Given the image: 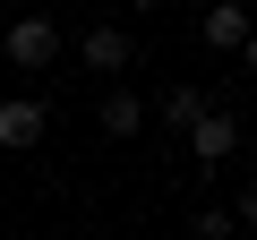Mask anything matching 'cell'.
I'll return each instance as SVG.
<instances>
[{
  "label": "cell",
  "instance_id": "obj_1",
  "mask_svg": "<svg viewBox=\"0 0 257 240\" xmlns=\"http://www.w3.org/2000/svg\"><path fill=\"white\" fill-rule=\"evenodd\" d=\"M0 60H9V69H26V77H35V69H52V60H60V26H52L43 9H35V18H9V35H0Z\"/></svg>",
  "mask_w": 257,
  "mask_h": 240
},
{
  "label": "cell",
  "instance_id": "obj_2",
  "mask_svg": "<svg viewBox=\"0 0 257 240\" xmlns=\"http://www.w3.org/2000/svg\"><path fill=\"white\" fill-rule=\"evenodd\" d=\"M240 138H248V129H240L223 103H206V111H197V129H189V146H197V163H206V172H214V163H231V155H240Z\"/></svg>",
  "mask_w": 257,
  "mask_h": 240
},
{
  "label": "cell",
  "instance_id": "obj_3",
  "mask_svg": "<svg viewBox=\"0 0 257 240\" xmlns=\"http://www.w3.org/2000/svg\"><path fill=\"white\" fill-rule=\"evenodd\" d=\"M77 60H86L94 77H120L128 60H138V35H128V26H86V35H77Z\"/></svg>",
  "mask_w": 257,
  "mask_h": 240
},
{
  "label": "cell",
  "instance_id": "obj_4",
  "mask_svg": "<svg viewBox=\"0 0 257 240\" xmlns=\"http://www.w3.org/2000/svg\"><path fill=\"white\" fill-rule=\"evenodd\" d=\"M43 129H52V111H43L35 94H18V103H0V146H9V155L43 146Z\"/></svg>",
  "mask_w": 257,
  "mask_h": 240
},
{
  "label": "cell",
  "instance_id": "obj_5",
  "mask_svg": "<svg viewBox=\"0 0 257 240\" xmlns=\"http://www.w3.org/2000/svg\"><path fill=\"white\" fill-rule=\"evenodd\" d=\"M197 35H206V52H240L257 26H248V9H240V0H214V9L197 18Z\"/></svg>",
  "mask_w": 257,
  "mask_h": 240
},
{
  "label": "cell",
  "instance_id": "obj_6",
  "mask_svg": "<svg viewBox=\"0 0 257 240\" xmlns=\"http://www.w3.org/2000/svg\"><path fill=\"white\" fill-rule=\"evenodd\" d=\"M94 129H103V138H138V129H146V103H138V94H103Z\"/></svg>",
  "mask_w": 257,
  "mask_h": 240
},
{
  "label": "cell",
  "instance_id": "obj_7",
  "mask_svg": "<svg viewBox=\"0 0 257 240\" xmlns=\"http://www.w3.org/2000/svg\"><path fill=\"white\" fill-rule=\"evenodd\" d=\"M206 103H214L206 86H172V94H163V129H197V111H206Z\"/></svg>",
  "mask_w": 257,
  "mask_h": 240
},
{
  "label": "cell",
  "instance_id": "obj_8",
  "mask_svg": "<svg viewBox=\"0 0 257 240\" xmlns=\"http://www.w3.org/2000/svg\"><path fill=\"white\" fill-rule=\"evenodd\" d=\"M189 231H197V240H240L231 206H197V214H189Z\"/></svg>",
  "mask_w": 257,
  "mask_h": 240
},
{
  "label": "cell",
  "instance_id": "obj_9",
  "mask_svg": "<svg viewBox=\"0 0 257 240\" xmlns=\"http://www.w3.org/2000/svg\"><path fill=\"white\" fill-rule=\"evenodd\" d=\"M231 223H240V231H257V180L240 189V206H231Z\"/></svg>",
  "mask_w": 257,
  "mask_h": 240
},
{
  "label": "cell",
  "instance_id": "obj_10",
  "mask_svg": "<svg viewBox=\"0 0 257 240\" xmlns=\"http://www.w3.org/2000/svg\"><path fill=\"white\" fill-rule=\"evenodd\" d=\"M240 60H248V77H257V35H248V43H240Z\"/></svg>",
  "mask_w": 257,
  "mask_h": 240
},
{
  "label": "cell",
  "instance_id": "obj_11",
  "mask_svg": "<svg viewBox=\"0 0 257 240\" xmlns=\"http://www.w3.org/2000/svg\"><path fill=\"white\" fill-rule=\"evenodd\" d=\"M128 9H163V0H128Z\"/></svg>",
  "mask_w": 257,
  "mask_h": 240
},
{
  "label": "cell",
  "instance_id": "obj_12",
  "mask_svg": "<svg viewBox=\"0 0 257 240\" xmlns=\"http://www.w3.org/2000/svg\"><path fill=\"white\" fill-rule=\"evenodd\" d=\"M248 163H257V129H248Z\"/></svg>",
  "mask_w": 257,
  "mask_h": 240
},
{
  "label": "cell",
  "instance_id": "obj_13",
  "mask_svg": "<svg viewBox=\"0 0 257 240\" xmlns=\"http://www.w3.org/2000/svg\"><path fill=\"white\" fill-rule=\"evenodd\" d=\"M94 240H111V231H94Z\"/></svg>",
  "mask_w": 257,
  "mask_h": 240
},
{
  "label": "cell",
  "instance_id": "obj_14",
  "mask_svg": "<svg viewBox=\"0 0 257 240\" xmlns=\"http://www.w3.org/2000/svg\"><path fill=\"white\" fill-rule=\"evenodd\" d=\"M248 240H257V231H248Z\"/></svg>",
  "mask_w": 257,
  "mask_h": 240
}]
</instances>
